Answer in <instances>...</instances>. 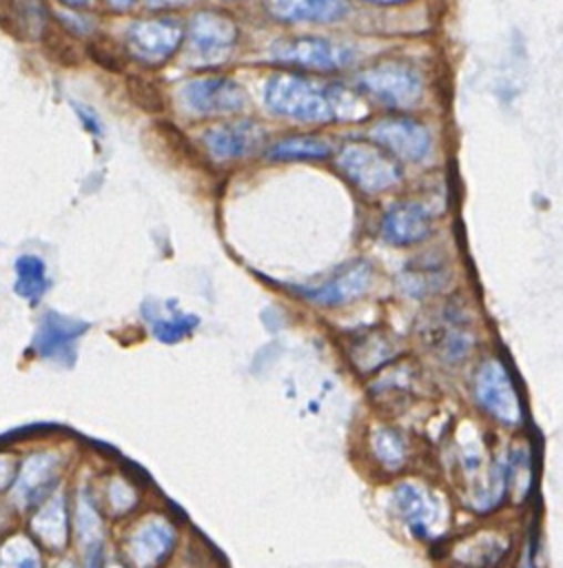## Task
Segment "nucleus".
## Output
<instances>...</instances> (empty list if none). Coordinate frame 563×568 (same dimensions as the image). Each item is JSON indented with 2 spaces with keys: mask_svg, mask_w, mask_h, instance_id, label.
<instances>
[{
  "mask_svg": "<svg viewBox=\"0 0 563 568\" xmlns=\"http://www.w3.org/2000/svg\"><path fill=\"white\" fill-rule=\"evenodd\" d=\"M372 280H375L372 264L368 260H355V262H348L346 266H341L324 284L299 288V293L315 304L341 306V304H350V302L359 300L361 295H366Z\"/></svg>",
  "mask_w": 563,
  "mask_h": 568,
  "instance_id": "obj_11",
  "label": "nucleus"
},
{
  "mask_svg": "<svg viewBox=\"0 0 563 568\" xmlns=\"http://www.w3.org/2000/svg\"><path fill=\"white\" fill-rule=\"evenodd\" d=\"M432 231V215L419 202H397L381 220V237L392 246H412Z\"/></svg>",
  "mask_w": 563,
  "mask_h": 568,
  "instance_id": "obj_12",
  "label": "nucleus"
},
{
  "mask_svg": "<svg viewBox=\"0 0 563 568\" xmlns=\"http://www.w3.org/2000/svg\"><path fill=\"white\" fill-rule=\"evenodd\" d=\"M33 532L47 544L60 548L66 541V513L62 495H53L31 521Z\"/></svg>",
  "mask_w": 563,
  "mask_h": 568,
  "instance_id": "obj_19",
  "label": "nucleus"
},
{
  "mask_svg": "<svg viewBox=\"0 0 563 568\" xmlns=\"http://www.w3.org/2000/svg\"><path fill=\"white\" fill-rule=\"evenodd\" d=\"M266 109L275 115L306 124L352 122L366 115V102L344 84L304 73H273L262 91Z\"/></svg>",
  "mask_w": 563,
  "mask_h": 568,
  "instance_id": "obj_1",
  "label": "nucleus"
},
{
  "mask_svg": "<svg viewBox=\"0 0 563 568\" xmlns=\"http://www.w3.org/2000/svg\"><path fill=\"white\" fill-rule=\"evenodd\" d=\"M268 129L257 120L219 122L202 133V144L215 160H242L264 149Z\"/></svg>",
  "mask_w": 563,
  "mask_h": 568,
  "instance_id": "obj_9",
  "label": "nucleus"
},
{
  "mask_svg": "<svg viewBox=\"0 0 563 568\" xmlns=\"http://www.w3.org/2000/svg\"><path fill=\"white\" fill-rule=\"evenodd\" d=\"M58 568H73V564H69V561H64V564H60Z\"/></svg>",
  "mask_w": 563,
  "mask_h": 568,
  "instance_id": "obj_32",
  "label": "nucleus"
},
{
  "mask_svg": "<svg viewBox=\"0 0 563 568\" xmlns=\"http://www.w3.org/2000/svg\"><path fill=\"white\" fill-rule=\"evenodd\" d=\"M197 326V317L184 313H171L153 320V333L160 342H177Z\"/></svg>",
  "mask_w": 563,
  "mask_h": 568,
  "instance_id": "obj_24",
  "label": "nucleus"
},
{
  "mask_svg": "<svg viewBox=\"0 0 563 568\" xmlns=\"http://www.w3.org/2000/svg\"><path fill=\"white\" fill-rule=\"evenodd\" d=\"M368 138L403 162H423L432 153V133L414 118H383L368 129Z\"/></svg>",
  "mask_w": 563,
  "mask_h": 568,
  "instance_id": "obj_8",
  "label": "nucleus"
},
{
  "mask_svg": "<svg viewBox=\"0 0 563 568\" xmlns=\"http://www.w3.org/2000/svg\"><path fill=\"white\" fill-rule=\"evenodd\" d=\"M109 568H122V566H109Z\"/></svg>",
  "mask_w": 563,
  "mask_h": 568,
  "instance_id": "obj_33",
  "label": "nucleus"
},
{
  "mask_svg": "<svg viewBox=\"0 0 563 568\" xmlns=\"http://www.w3.org/2000/svg\"><path fill=\"white\" fill-rule=\"evenodd\" d=\"M341 173L364 193H383L401 182L395 158L372 142H348L337 153Z\"/></svg>",
  "mask_w": 563,
  "mask_h": 568,
  "instance_id": "obj_5",
  "label": "nucleus"
},
{
  "mask_svg": "<svg viewBox=\"0 0 563 568\" xmlns=\"http://www.w3.org/2000/svg\"><path fill=\"white\" fill-rule=\"evenodd\" d=\"M64 4L69 7H78V9H84V7H91L95 0H62Z\"/></svg>",
  "mask_w": 563,
  "mask_h": 568,
  "instance_id": "obj_30",
  "label": "nucleus"
},
{
  "mask_svg": "<svg viewBox=\"0 0 563 568\" xmlns=\"http://www.w3.org/2000/svg\"><path fill=\"white\" fill-rule=\"evenodd\" d=\"M82 331H84V324L51 313V315H47L44 326H42V344L49 346V348L66 346V344H71Z\"/></svg>",
  "mask_w": 563,
  "mask_h": 568,
  "instance_id": "obj_23",
  "label": "nucleus"
},
{
  "mask_svg": "<svg viewBox=\"0 0 563 568\" xmlns=\"http://www.w3.org/2000/svg\"><path fill=\"white\" fill-rule=\"evenodd\" d=\"M332 153V142L319 135H288L268 146L270 160H319Z\"/></svg>",
  "mask_w": 563,
  "mask_h": 568,
  "instance_id": "obj_18",
  "label": "nucleus"
},
{
  "mask_svg": "<svg viewBox=\"0 0 563 568\" xmlns=\"http://www.w3.org/2000/svg\"><path fill=\"white\" fill-rule=\"evenodd\" d=\"M78 537L84 546V555L89 557V561H93L102 544V524L86 495H82L78 501Z\"/></svg>",
  "mask_w": 563,
  "mask_h": 568,
  "instance_id": "obj_21",
  "label": "nucleus"
},
{
  "mask_svg": "<svg viewBox=\"0 0 563 568\" xmlns=\"http://www.w3.org/2000/svg\"><path fill=\"white\" fill-rule=\"evenodd\" d=\"M113 9H117V11H126V9H131L137 0H106Z\"/></svg>",
  "mask_w": 563,
  "mask_h": 568,
  "instance_id": "obj_29",
  "label": "nucleus"
},
{
  "mask_svg": "<svg viewBox=\"0 0 563 568\" xmlns=\"http://www.w3.org/2000/svg\"><path fill=\"white\" fill-rule=\"evenodd\" d=\"M186 2L188 0H146V4L153 9H171V7H182Z\"/></svg>",
  "mask_w": 563,
  "mask_h": 568,
  "instance_id": "obj_28",
  "label": "nucleus"
},
{
  "mask_svg": "<svg viewBox=\"0 0 563 568\" xmlns=\"http://www.w3.org/2000/svg\"><path fill=\"white\" fill-rule=\"evenodd\" d=\"M109 495H111V506H113V510H117V513H124V510L131 508L133 501H135L133 488H131L126 481H122V479H115V481L111 484Z\"/></svg>",
  "mask_w": 563,
  "mask_h": 568,
  "instance_id": "obj_26",
  "label": "nucleus"
},
{
  "mask_svg": "<svg viewBox=\"0 0 563 568\" xmlns=\"http://www.w3.org/2000/svg\"><path fill=\"white\" fill-rule=\"evenodd\" d=\"M184 40V24L173 16L142 18L129 24L126 44L133 58L144 64L168 62Z\"/></svg>",
  "mask_w": 563,
  "mask_h": 568,
  "instance_id": "obj_6",
  "label": "nucleus"
},
{
  "mask_svg": "<svg viewBox=\"0 0 563 568\" xmlns=\"http://www.w3.org/2000/svg\"><path fill=\"white\" fill-rule=\"evenodd\" d=\"M357 87L364 95L388 109H412L421 102L426 84L421 73L406 62H379L357 75Z\"/></svg>",
  "mask_w": 563,
  "mask_h": 568,
  "instance_id": "obj_3",
  "label": "nucleus"
},
{
  "mask_svg": "<svg viewBox=\"0 0 563 568\" xmlns=\"http://www.w3.org/2000/svg\"><path fill=\"white\" fill-rule=\"evenodd\" d=\"M366 2H372V4H401V2H408V0H366Z\"/></svg>",
  "mask_w": 563,
  "mask_h": 568,
  "instance_id": "obj_31",
  "label": "nucleus"
},
{
  "mask_svg": "<svg viewBox=\"0 0 563 568\" xmlns=\"http://www.w3.org/2000/svg\"><path fill=\"white\" fill-rule=\"evenodd\" d=\"M268 58L306 71H339L355 62L352 44L324 36H286L268 47Z\"/></svg>",
  "mask_w": 563,
  "mask_h": 568,
  "instance_id": "obj_2",
  "label": "nucleus"
},
{
  "mask_svg": "<svg viewBox=\"0 0 563 568\" xmlns=\"http://www.w3.org/2000/svg\"><path fill=\"white\" fill-rule=\"evenodd\" d=\"M0 568H40V555L27 537H11L0 550Z\"/></svg>",
  "mask_w": 563,
  "mask_h": 568,
  "instance_id": "obj_22",
  "label": "nucleus"
},
{
  "mask_svg": "<svg viewBox=\"0 0 563 568\" xmlns=\"http://www.w3.org/2000/svg\"><path fill=\"white\" fill-rule=\"evenodd\" d=\"M264 9L282 22H335L341 20L348 0H262Z\"/></svg>",
  "mask_w": 563,
  "mask_h": 568,
  "instance_id": "obj_15",
  "label": "nucleus"
},
{
  "mask_svg": "<svg viewBox=\"0 0 563 568\" xmlns=\"http://www.w3.org/2000/svg\"><path fill=\"white\" fill-rule=\"evenodd\" d=\"M58 466L60 462L53 453L31 455L13 484V501H18L24 508L42 499L55 484Z\"/></svg>",
  "mask_w": 563,
  "mask_h": 568,
  "instance_id": "obj_14",
  "label": "nucleus"
},
{
  "mask_svg": "<svg viewBox=\"0 0 563 568\" xmlns=\"http://www.w3.org/2000/svg\"><path fill=\"white\" fill-rule=\"evenodd\" d=\"M182 104L193 115H228L246 109L248 95L231 78L202 75L188 80L180 91Z\"/></svg>",
  "mask_w": 563,
  "mask_h": 568,
  "instance_id": "obj_7",
  "label": "nucleus"
},
{
  "mask_svg": "<svg viewBox=\"0 0 563 568\" xmlns=\"http://www.w3.org/2000/svg\"><path fill=\"white\" fill-rule=\"evenodd\" d=\"M508 544L497 535H477L454 548V559L470 568H492L505 555Z\"/></svg>",
  "mask_w": 563,
  "mask_h": 568,
  "instance_id": "obj_17",
  "label": "nucleus"
},
{
  "mask_svg": "<svg viewBox=\"0 0 563 568\" xmlns=\"http://www.w3.org/2000/svg\"><path fill=\"white\" fill-rule=\"evenodd\" d=\"M16 293L29 302H38L47 288H49V277H47V266L38 255H20L16 260Z\"/></svg>",
  "mask_w": 563,
  "mask_h": 568,
  "instance_id": "obj_20",
  "label": "nucleus"
},
{
  "mask_svg": "<svg viewBox=\"0 0 563 568\" xmlns=\"http://www.w3.org/2000/svg\"><path fill=\"white\" fill-rule=\"evenodd\" d=\"M474 395L479 404L505 424H516L521 419V402L514 384L501 362L488 359L481 364L474 377Z\"/></svg>",
  "mask_w": 563,
  "mask_h": 568,
  "instance_id": "obj_10",
  "label": "nucleus"
},
{
  "mask_svg": "<svg viewBox=\"0 0 563 568\" xmlns=\"http://www.w3.org/2000/svg\"><path fill=\"white\" fill-rule=\"evenodd\" d=\"M13 477V462L9 455H0V488H4Z\"/></svg>",
  "mask_w": 563,
  "mask_h": 568,
  "instance_id": "obj_27",
  "label": "nucleus"
},
{
  "mask_svg": "<svg viewBox=\"0 0 563 568\" xmlns=\"http://www.w3.org/2000/svg\"><path fill=\"white\" fill-rule=\"evenodd\" d=\"M372 446H375V453H377V457L381 459L383 466H388V468H399V466L403 464L406 446H403L401 437H399L395 430L379 428V430L375 433Z\"/></svg>",
  "mask_w": 563,
  "mask_h": 568,
  "instance_id": "obj_25",
  "label": "nucleus"
},
{
  "mask_svg": "<svg viewBox=\"0 0 563 568\" xmlns=\"http://www.w3.org/2000/svg\"><path fill=\"white\" fill-rule=\"evenodd\" d=\"M173 546V528L160 519L153 517L144 521L129 541V557L137 568H151L155 566Z\"/></svg>",
  "mask_w": 563,
  "mask_h": 568,
  "instance_id": "obj_16",
  "label": "nucleus"
},
{
  "mask_svg": "<svg viewBox=\"0 0 563 568\" xmlns=\"http://www.w3.org/2000/svg\"><path fill=\"white\" fill-rule=\"evenodd\" d=\"M397 515L410 526L417 537L434 535V524L441 517L439 501L419 484H399L392 495Z\"/></svg>",
  "mask_w": 563,
  "mask_h": 568,
  "instance_id": "obj_13",
  "label": "nucleus"
},
{
  "mask_svg": "<svg viewBox=\"0 0 563 568\" xmlns=\"http://www.w3.org/2000/svg\"><path fill=\"white\" fill-rule=\"evenodd\" d=\"M237 38V22L231 16L213 9L195 11L184 27L186 55L197 67L222 64L233 53Z\"/></svg>",
  "mask_w": 563,
  "mask_h": 568,
  "instance_id": "obj_4",
  "label": "nucleus"
}]
</instances>
